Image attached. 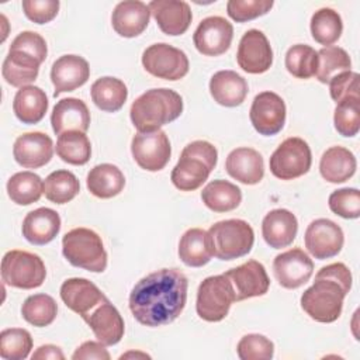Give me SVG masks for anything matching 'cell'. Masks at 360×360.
Listing matches in <instances>:
<instances>
[{"label": "cell", "mask_w": 360, "mask_h": 360, "mask_svg": "<svg viewBox=\"0 0 360 360\" xmlns=\"http://www.w3.org/2000/svg\"><path fill=\"white\" fill-rule=\"evenodd\" d=\"M187 288V277L179 269H160L134 285L129 294V309L145 326L167 325L184 309Z\"/></svg>", "instance_id": "1"}, {"label": "cell", "mask_w": 360, "mask_h": 360, "mask_svg": "<svg viewBox=\"0 0 360 360\" xmlns=\"http://www.w3.org/2000/svg\"><path fill=\"white\" fill-rule=\"evenodd\" d=\"M352 288V273L343 263H332L315 274L314 284L301 295V308L316 322H335Z\"/></svg>", "instance_id": "2"}, {"label": "cell", "mask_w": 360, "mask_h": 360, "mask_svg": "<svg viewBox=\"0 0 360 360\" xmlns=\"http://www.w3.org/2000/svg\"><path fill=\"white\" fill-rule=\"evenodd\" d=\"M183 112V98L172 89H150L131 105L129 115L138 132H152L177 120Z\"/></svg>", "instance_id": "3"}, {"label": "cell", "mask_w": 360, "mask_h": 360, "mask_svg": "<svg viewBox=\"0 0 360 360\" xmlns=\"http://www.w3.org/2000/svg\"><path fill=\"white\" fill-rule=\"evenodd\" d=\"M218 160L217 148L207 141H193L184 146L172 170V183L181 191H194L205 183Z\"/></svg>", "instance_id": "4"}, {"label": "cell", "mask_w": 360, "mask_h": 360, "mask_svg": "<svg viewBox=\"0 0 360 360\" xmlns=\"http://www.w3.org/2000/svg\"><path fill=\"white\" fill-rule=\"evenodd\" d=\"M62 253L75 267L103 273L107 267V252L97 232L89 228H75L62 238Z\"/></svg>", "instance_id": "5"}, {"label": "cell", "mask_w": 360, "mask_h": 360, "mask_svg": "<svg viewBox=\"0 0 360 360\" xmlns=\"http://www.w3.org/2000/svg\"><path fill=\"white\" fill-rule=\"evenodd\" d=\"M212 253L219 260H233L248 255L255 242L252 226L243 219L218 221L208 229Z\"/></svg>", "instance_id": "6"}, {"label": "cell", "mask_w": 360, "mask_h": 360, "mask_svg": "<svg viewBox=\"0 0 360 360\" xmlns=\"http://www.w3.org/2000/svg\"><path fill=\"white\" fill-rule=\"evenodd\" d=\"M46 269L42 259L27 250H8L1 260L4 284L22 290H32L45 281Z\"/></svg>", "instance_id": "7"}, {"label": "cell", "mask_w": 360, "mask_h": 360, "mask_svg": "<svg viewBox=\"0 0 360 360\" xmlns=\"http://www.w3.org/2000/svg\"><path fill=\"white\" fill-rule=\"evenodd\" d=\"M233 302V287L225 274L207 277L198 285L195 309L198 316L207 322L222 321Z\"/></svg>", "instance_id": "8"}, {"label": "cell", "mask_w": 360, "mask_h": 360, "mask_svg": "<svg viewBox=\"0 0 360 360\" xmlns=\"http://www.w3.org/2000/svg\"><path fill=\"white\" fill-rule=\"evenodd\" d=\"M312 155L308 143L291 136L284 139L270 156V172L280 180H292L304 176L311 169Z\"/></svg>", "instance_id": "9"}, {"label": "cell", "mask_w": 360, "mask_h": 360, "mask_svg": "<svg viewBox=\"0 0 360 360\" xmlns=\"http://www.w3.org/2000/svg\"><path fill=\"white\" fill-rule=\"evenodd\" d=\"M142 65L152 76L172 82L183 79L190 66L188 58L181 49L165 42L148 46L142 53Z\"/></svg>", "instance_id": "10"}, {"label": "cell", "mask_w": 360, "mask_h": 360, "mask_svg": "<svg viewBox=\"0 0 360 360\" xmlns=\"http://www.w3.org/2000/svg\"><path fill=\"white\" fill-rule=\"evenodd\" d=\"M131 153L141 169L148 172H159L170 160V141L166 132L162 129L138 132L132 138Z\"/></svg>", "instance_id": "11"}, {"label": "cell", "mask_w": 360, "mask_h": 360, "mask_svg": "<svg viewBox=\"0 0 360 360\" xmlns=\"http://www.w3.org/2000/svg\"><path fill=\"white\" fill-rule=\"evenodd\" d=\"M249 118L260 135L271 136L278 134L285 124L284 100L273 91L259 93L252 101Z\"/></svg>", "instance_id": "12"}, {"label": "cell", "mask_w": 360, "mask_h": 360, "mask_svg": "<svg viewBox=\"0 0 360 360\" xmlns=\"http://www.w3.org/2000/svg\"><path fill=\"white\" fill-rule=\"evenodd\" d=\"M233 38L232 24L219 15L204 18L194 31L193 42L195 49L205 56L225 53Z\"/></svg>", "instance_id": "13"}, {"label": "cell", "mask_w": 360, "mask_h": 360, "mask_svg": "<svg viewBox=\"0 0 360 360\" xmlns=\"http://www.w3.org/2000/svg\"><path fill=\"white\" fill-rule=\"evenodd\" d=\"M305 248L318 260H325L336 256L345 242L342 228L328 219L318 218L312 221L305 231Z\"/></svg>", "instance_id": "14"}, {"label": "cell", "mask_w": 360, "mask_h": 360, "mask_svg": "<svg viewBox=\"0 0 360 360\" xmlns=\"http://www.w3.org/2000/svg\"><path fill=\"white\" fill-rule=\"evenodd\" d=\"M236 60L242 70L259 75L270 69L273 63V49L266 35L259 30H249L239 41Z\"/></svg>", "instance_id": "15"}, {"label": "cell", "mask_w": 360, "mask_h": 360, "mask_svg": "<svg viewBox=\"0 0 360 360\" xmlns=\"http://www.w3.org/2000/svg\"><path fill=\"white\" fill-rule=\"evenodd\" d=\"M273 273L281 287L295 290L311 278L314 263L302 249L294 248L276 256Z\"/></svg>", "instance_id": "16"}, {"label": "cell", "mask_w": 360, "mask_h": 360, "mask_svg": "<svg viewBox=\"0 0 360 360\" xmlns=\"http://www.w3.org/2000/svg\"><path fill=\"white\" fill-rule=\"evenodd\" d=\"M224 274L229 278L233 287L235 301L264 295L270 287V280L264 266L256 260H248Z\"/></svg>", "instance_id": "17"}, {"label": "cell", "mask_w": 360, "mask_h": 360, "mask_svg": "<svg viewBox=\"0 0 360 360\" xmlns=\"http://www.w3.org/2000/svg\"><path fill=\"white\" fill-rule=\"evenodd\" d=\"M60 298L73 312L86 318L97 305L107 300L104 292L90 280L73 277L60 285Z\"/></svg>", "instance_id": "18"}, {"label": "cell", "mask_w": 360, "mask_h": 360, "mask_svg": "<svg viewBox=\"0 0 360 360\" xmlns=\"http://www.w3.org/2000/svg\"><path fill=\"white\" fill-rule=\"evenodd\" d=\"M13 156L15 162L22 167H42L53 156V142L44 132L22 134L14 142Z\"/></svg>", "instance_id": "19"}, {"label": "cell", "mask_w": 360, "mask_h": 360, "mask_svg": "<svg viewBox=\"0 0 360 360\" xmlns=\"http://www.w3.org/2000/svg\"><path fill=\"white\" fill-rule=\"evenodd\" d=\"M149 11L166 35H181L191 24V8L188 3L181 0H152Z\"/></svg>", "instance_id": "20"}, {"label": "cell", "mask_w": 360, "mask_h": 360, "mask_svg": "<svg viewBox=\"0 0 360 360\" xmlns=\"http://www.w3.org/2000/svg\"><path fill=\"white\" fill-rule=\"evenodd\" d=\"M90 76L87 60L79 55H63L58 58L51 68V80L53 83V96L73 91L83 86Z\"/></svg>", "instance_id": "21"}, {"label": "cell", "mask_w": 360, "mask_h": 360, "mask_svg": "<svg viewBox=\"0 0 360 360\" xmlns=\"http://www.w3.org/2000/svg\"><path fill=\"white\" fill-rule=\"evenodd\" d=\"M83 319L93 330L97 340L105 346L117 345L124 336V319L108 300L97 305Z\"/></svg>", "instance_id": "22"}, {"label": "cell", "mask_w": 360, "mask_h": 360, "mask_svg": "<svg viewBox=\"0 0 360 360\" xmlns=\"http://www.w3.org/2000/svg\"><path fill=\"white\" fill-rule=\"evenodd\" d=\"M53 132L59 136L69 131L84 132L90 127V111L84 101L75 97L59 100L51 114Z\"/></svg>", "instance_id": "23"}, {"label": "cell", "mask_w": 360, "mask_h": 360, "mask_svg": "<svg viewBox=\"0 0 360 360\" xmlns=\"http://www.w3.org/2000/svg\"><path fill=\"white\" fill-rule=\"evenodd\" d=\"M149 7L139 0H124L118 3L111 14L114 31L124 38L141 35L149 24Z\"/></svg>", "instance_id": "24"}, {"label": "cell", "mask_w": 360, "mask_h": 360, "mask_svg": "<svg viewBox=\"0 0 360 360\" xmlns=\"http://www.w3.org/2000/svg\"><path fill=\"white\" fill-rule=\"evenodd\" d=\"M297 231L298 221L295 215L285 208L271 210L262 222L263 239L273 249L290 246L297 236Z\"/></svg>", "instance_id": "25"}, {"label": "cell", "mask_w": 360, "mask_h": 360, "mask_svg": "<svg viewBox=\"0 0 360 360\" xmlns=\"http://www.w3.org/2000/svg\"><path fill=\"white\" fill-rule=\"evenodd\" d=\"M60 231V217L59 214L46 207L30 211L21 226L22 236L32 245L42 246L49 243L56 238Z\"/></svg>", "instance_id": "26"}, {"label": "cell", "mask_w": 360, "mask_h": 360, "mask_svg": "<svg viewBox=\"0 0 360 360\" xmlns=\"http://www.w3.org/2000/svg\"><path fill=\"white\" fill-rule=\"evenodd\" d=\"M225 169L232 179L243 184H257L264 176L263 156L252 148H236L228 155Z\"/></svg>", "instance_id": "27"}, {"label": "cell", "mask_w": 360, "mask_h": 360, "mask_svg": "<svg viewBox=\"0 0 360 360\" xmlns=\"http://www.w3.org/2000/svg\"><path fill=\"white\" fill-rule=\"evenodd\" d=\"M210 93L215 103L224 107H236L248 96V83L233 70H219L210 80Z\"/></svg>", "instance_id": "28"}, {"label": "cell", "mask_w": 360, "mask_h": 360, "mask_svg": "<svg viewBox=\"0 0 360 360\" xmlns=\"http://www.w3.org/2000/svg\"><path fill=\"white\" fill-rule=\"evenodd\" d=\"M41 63V60L30 53L18 49H8V53L1 66L3 79L14 87L21 89L28 86L37 79Z\"/></svg>", "instance_id": "29"}, {"label": "cell", "mask_w": 360, "mask_h": 360, "mask_svg": "<svg viewBox=\"0 0 360 360\" xmlns=\"http://www.w3.org/2000/svg\"><path fill=\"white\" fill-rule=\"evenodd\" d=\"M212 253V245L208 231L201 228L187 229L179 242V257L188 267H202L207 264Z\"/></svg>", "instance_id": "30"}, {"label": "cell", "mask_w": 360, "mask_h": 360, "mask_svg": "<svg viewBox=\"0 0 360 360\" xmlns=\"http://www.w3.org/2000/svg\"><path fill=\"white\" fill-rule=\"evenodd\" d=\"M48 110V97L38 86L21 87L13 101V111L22 124H38Z\"/></svg>", "instance_id": "31"}, {"label": "cell", "mask_w": 360, "mask_h": 360, "mask_svg": "<svg viewBox=\"0 0 360 360\" xmlns=\"http://www.w3.org/2000/svg\"><path fill=\"white\" fill-rule=\"evenodd\" d=\"M354 155L343 146H332L326 149L319 162L321 176L329 183H343L356 172Z\"/></svg>", "instance_id": "32"}, {"label": "cell", "mask_w": 360, "mask_h": 360, "mask_svg": "<svg viewBox=\"0 0 360 360\" xmlns=\"http://www.w3.org/2000/svg\"><path fill=\"white\" fill-rule=\"evenodd\" d=\"M89 191L97 198H111L118 195L125 186L124 173L111 163L94 166L86 179Z\"/></svg>", "instance_id": "33"}, {"label": "cell", "mask_w": 360, "mask_h": 360, "mask_svg": "<svg viewBox=\"0 0 360 360\" xmlns=\"http://www.w3.org/2000/svg\"><path fill=\"white\" fill-rule=\"evenodd\" d=\"M91 100L101 111L115 112L122 108L127 101L128 90L122 80L111 76L97 79L90 89Z\"/></svg>", "instance_id": "34"}, {"label": "cell", "mask_w": 360, "mask_h": 360, "mask_svg": "<svg viewBox=\"0 0 360 360\" xmlns=\"http://www.w3.org/2000/svg\"><path fill=\"white\" fill-rule=\"evenodd\" d=\"M201 200L214 212L235 210L242 201L240 188L228 180H212L201 191Z\"/></svg>", "instance_id": "35"}, {"label": "cell", "mask_w": 360, "mask_h": 360, "mask_svg": "<svg viewBox=\"0 0 360 360\" xmlns=\"http://www.w3.org/2000/svg\"><path fill=\"white\" fill-rule=\"evenodd\" d=\"M44 193V181L32 172H18L7 181V194L18 205L37 202Z\"/></svg>", "instance_id": "36"}, {"label": "cell", "mask_w": 360, "mask_h": 360, "mask_svg": "<svg viewBox=\"0 0 360 360\" xmlns=\"http://www.w3.org/2000/svg\"><path fill=\"white\" fill-rule=\"evenodd\" d=\"M56 155L66 163L82 166L90 160L91 145L84 132L69 131L58 136Z\"/></svg>", "instance_id": "37"}, {"label": "cell", "mask_w": 360, "mask_h": 360, "mask_svg": "<svg viewBox=\"0 0 360 360\" xmlns=\"http://www.w3.org/2000/svg\"><path fill=\"white\" fill-rule=\"evenodd\" d=\"M343 31L342 17L338 11L329 7L316 10L311 17V34L312 38L325 46L335 44Z\"/></svg>", "instance_id": "38"}, {"label": "cell", "mask_w": 360, "mask_h": 360, "mask_svg": "<svg viewBox=\"0 0 360 360\" xmlns=\"http://www.w3.org/2000/svg\"><path fill=\"white\" fill-rule=\"evenodd\" d=\"M80 191L77 177L69 170H55L44 181V194L53 204H66Z\"/></svg>", "instance_id": "39"}, {"label": "cell", "mask_w": 360, "mask_h": 360, "mask_svg": "<svg viewBox=\"0 0 360 360\" xmlns=\"http://www.w3.org/2000/svg\"><path fill=\"white\" fill-rule=\"evenodd\" d=\"M58 314V305L55 300L48 294H34L25 298L21 307L22 318L37 328L51 325Z\"/></svg>", "instance_id": "40"}, {"label": "cell", "mask_w": 360, "mask_h": 360, "mask_svg": "<svg viewBox=\"0 0 360 360\" xmlns=\"http://www.w3.org/2000/svg\"><path fill=\"white\" fill-rule=\"evenodd\" d=\"M318 52V68L316 79L321 83H329L330 79L342 72H347L352 68L349 53L340 46H325Z\"/></svg>", "instance_id": "41"}, {"label": "cell", "mask_w": 360, "mask_h": 360, "mask_svg": "<svg viewBox=\"0 0 360 360\" xmlns=\"http://www.w3.org/2000/svg\"><path fill=\"white\" fill-rule=\"evenodd\" d=\"M285 68L294 77L309 79L316 73L318 52L309 45H292L285 53Z\"/></svg>", "instance_id": "42"}, {"label": "cell", "mask_w": 360, "mask_h": 360, "mask_svg": "<svg viewBox=\"0 0 360 360\" xmlns=\"http://www.w3.org/2000/svg\"><path fill=\"white\" fill-rule=\"evenodd\" d=\"M32 349V338L27 329L8 328L0 333V356L6 360L27 359Z\"/></svg>", "instance_id": "43"}, {"label": "cell", "mask_w": 360, "mask_h": 360, "mask_svg": "<svg viewBox=\"0 0 360 360\" xmlns=\"http://www.w3.org/2000/svg\"><path fill=\"white\" fill-rule=\"evenodd\" d=\"M333 124L342 136L357 135L360 129V97H347L336 103Z\"/></svg>", "instance_id": "44"}, {"label": "cell", "mask_w": 360, "mask_h": 360, "mask_svg": "<svg viewBox=\"0 0 360 360\" xmlns=\"http://www.w3.org/2000/svg\"><path fill=\"white\" fill-rule=\"evenodd\" d=\"M328 204L330 211L342 218L356 219L360 217V191L357 188L345 187L333 191Z\"/></svg>", "instance_id": "45"}, {"label": "cell", "mask_w": 360, "mask_h": 360, "mask_svg": "<svg viewBox=\"0 0 360 360\" xmlns=\"http://www.w3.org/2000/svg\"><path fill=\"white\" fill-rule=\"evenodd\" d=\"M236 352L240 360H270L274 354V345L264 335L249 333L239 340Z\"/></svg>", "instance_id": "46"}, {"label": "cell", "mask_w": 360, "mask_h": 360, "mask_svg": "<svg viewBox=\"0 0 360 360\" xmlns=\"http://www.w3.org/2000/svg\"><path fill=\"white\" fill-rule=\"evenodd\" d=\"M273 4V0H229L226 13L233 21L245 22L267 14Z\"/></svg>", "instance_id": "47"}, {"label": "cell", "mask_w": 360, "mask_h": 360, "mask_svg": "<svg viewBox=\"0 0 360 360\" xmlns=\"http://www.w3.org/2000/svg\"><path fill=\"white\" fill-rule=\"evenodd\" d=\"M359 73L347 70L333 76L329 82V91L333 101L339 103L347 97H360L359 96Z\"/></svg>", "instance_id": "48"}, {"label": "cell", "mask_w": 360, "mask_h": 360, "mask_svg": "<svg viewBox=\"0 0 360 360\" xmlns=\"http://www.w3.org/2000/svg\"><path fill=\"white\" fill-rule=\"evenodd\" d=\"M21 4L25 17L35 24L52 21L59 11L58 0H22Z\"/></svg>", "instance_id": "49"}, {"label": "cell", "mask_w": 360, "mask_h": 360, "mask_svg": "<svg viewBox=\"0 0 360 360\" xmlns=\"http://www.w3.org/2000/svg\"><path fill=\"white\" fill-rule=\"evenodd\" d=\"M10 49H18L25 53H30L41 62H44L46 59V53H48V46H46L45 39L34 31L20 32L13 39Z\"/></svg>", "instance_id": "50"}, {"label": "cell", "mask_w": 360, "mask_h": 360, "mask_svg": "<svg viewBox=\"0 0 360 360\" xmlns=\"http://www.w3.org/2000/svg\"><path fill=\"white\" fill-rule=\"evenodd\" d=\"M73 360H110V353L105 349V345L101 342L87 340L82 343L75 353L72 354Z\"/></svg>", "instance_id": "51"}, {"label": "cell", "mask_w": 360, "mask_h": 360, "mask_svg": "<svg viewBox=\"0 0 360 360\" xmlns=\"http://www.w3.org/2000/svg\"><path fill=\"white\" fill-rule=\"evenodd\" d=\"M63 360L65 354L62 353L60 347L55 346V345H42L39 346L34 354H32V360Z\"/></svg>", "instance_id": "52"}, {"label": "cell", "mask_w": 360, "mask_h": 360, "mask_svg": "<svg viewBox=\"0 0 360 360\" xmlns=\"http://www.w3.org/2000/svg\"><path fill=\"white\" fill-rule=\"evenodd\" d=\"M128 357H150V356H148L146 353H138V352H128V353H125V354H122L120 359H128Z\"/></svg>", "instance_id": "53"}]
</instances>
